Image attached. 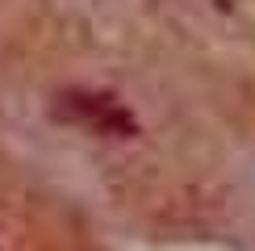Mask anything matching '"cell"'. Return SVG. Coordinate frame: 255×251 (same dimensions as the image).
<instances>
[{
  "instance_id": "6da1fadb",
  "label": "cell",
  "mask_w": 255,
  "mask_h": 251,
  "mask_svg": "<svg viewBox=\"0 0 255 251\" xmlns=\"http://www.w3.org/2000/svg\"><path fill=\"white\" fill-rule=\"evenodd\" d=\"M55 118L63 122H80V126H92L101 134H118V138H130L138 134V122L122 109L113 97H92V92H63L55 101Z\"/></svg>"
}]
</instances>
